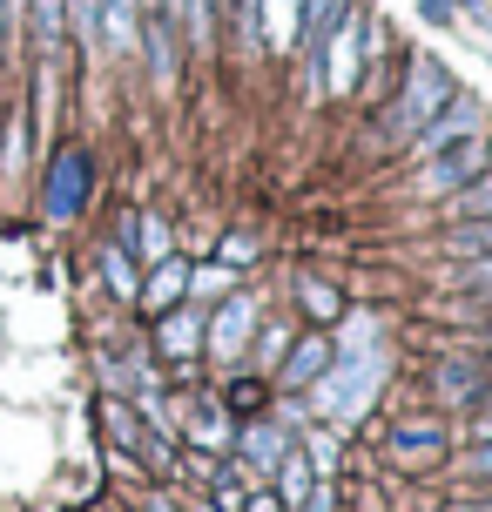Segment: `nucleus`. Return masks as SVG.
Here are the masks:
<instances>
[{
  "label": "nucleus",
  "instance_id": "5",
  "mask_svg": "<svg viewBox=\"0 0 492 512\" xmlns=\"http://www.w3.org/2000/svg\"><path fill=\"white\" fill-rule=\"evenodd\" d=\"M486 128V115H479V102H466V95H452V102L432 115V122L418 128L412 142H418V155H439V149H452V142H466V135H479Z\"/></svg>",
  "mask_w": 492,
  "mask_h": 512
},
{
  "label": "nucleus",
  "instance_id": "9",
  "mask_svg": "<svg viewBox=\"0 0 492 512\" xmlns=\"http://www.w3.org/2000/svg\"><path fill=\"white\" fill-rule=\"evenodd\" d=\"M304 499H311V459H304V452H297V445H290L284 459H277V506H304Z\"/></svg>",
  "mask_w": 492,
  "mask_h": 512
},
{
  "label": "nucleus",
  "instance_id": "1",
  "mask_svg": "<svg viewBox=\"0 0 492 512\" xmlns=\"http://www.w3.org/2000/svg\"><path fill=\"white\" fill-rule=\"evenodd\" d=\"M385 364H391V358L378 351V344H371V351H344V364H331V378L317 384V411L351 425V418L371 405V391L385 384Z\"/></svg>",
  "mask_w": 492,
  "mask_h": 512
},
{
  "label": "nucleus",
  "instance_id": "8",
  "mask_svg": "<svg viewBox=\"0 0 492 512\" xmlns=\"http://www.w3.org/2000/svg\"><path fill=\"white\" fill-rule=\"evenodd\" d=\"M243 337H250V304L236 297V304H223V310H216V324H209V358H236Z\"/></svg>",
  "mask_w": 492,
  "mask_h": 512
},
{
  "label": "nucleus",
  "instance_id": "16",
  "mask_svg": "<svg viewBox=\"0 0 492 512\" xmlns=\"http://www.w3.org/2000/svg\"><path fill=\"white\" fill-rule=\"evenodd\" d=\"M135 236H142V256H149V263H169V256H176V243H169V223H162V216H142V223H135Z\"/></svg>",
  "mask_w": 492,
  "mask_h": 512
},
{
  "label": "nucleus",
  "instance_id": "13",
  "mask_svg": "<svg viewBox=\"0 0 492 512\" xmlns=\"http://www.w3.org/2000/svg\"><path fill=\"white\" fill-rule=\"evenodd\" d=\"M182 290H189V270H182L176 256H169V263H156V283L142 290V304H149V310H176Z\"/></svg>",
  "mask_w": 492,
  "mask_h": 512
},
{
  "label": "nucleus",
  "instance_id": "21",
  "mask_svg": "<svg viewBox=\"0 0 492 512\" xmlns=\"http://www.w3.org/2000/svg\"><path fill=\"white\" fill-rule=\"evenodd\" d=\"M68 21H75V34H95V0H68Z\"/></svg>",
  "mask_w": 492,
  "mask_h": 512
},
{
  "label": "nucleus",
  "instance_id": "14",
  "mask_svg": "<svg viewBox=\"0 0 492 512\" xmlns=\"http://www.w3.org/2000/svg\"><path fill=\"white\" fill-rule=\"evenodd\" d=\"M445 250L452 256H492V216H466L459 230H445Z\"/></svg>",
  "mask_w": 492,
  "mask_h": 512
},
{
  "label": "nucleus",
  "instance_id": "15",
  "mask_svg": "<svg viewBox=\"0 0 492 512\" xmlns=\"http://www.w3.org/2000/svg\"><path fill=\"white\" fill-rule=\"evenodd\" d=\"M243 452H250V459H263V465H277L290 452V438L277 432V425H250V432H243Z\"/></svg>",
  "mask_w": 492,
  "mask_h": 512
},
{
  "label": "nucleus",
  "instance_id": "25",
  "mask_svg": "<svg viewBox=\"0 0 492 512\" xmlns=\"http://www.w3.org/2000/svg\"><path fill=\"white\" fill-rule=\"evenodd\" d=\"M149 512H176V506H149Z\"/></svg>",
  "mask_w": 492,
  "mask_h": 512
},
{
  "label": "nucleus",
  "instance_id": "17",
  "mask_svg": "<svg viewBox=\"0 0 492 512\" xmlns=\"http://www.w3.org/2000/svg\"><path fill=\"white\" fill-rule=\"evenodd\" d=\"M297 41V0H270V48Z\"/></svg>",
  "mask_w": 492,
  "mask_h": 512
},
{
  "label": "nucleus",
  "instance_id": "4",
  "mask_svg": "<svg viewBox=\"0 0 492 512\" xmlns=\"http://www.w3.org/2000/svg\"><path fill=\"white\" fill-rule=\"evenodd\" d=\"M358 41H364V27L351 21V14H337L331 34L317 41V48H324V95H337V102L358 88Z\"/></svg>",
  "mask_w": 492,
  "mask_h": 512
},
{
  "label": "nucleus",
  "instance_id": "24",
  "mask_svg": "<svg viewBox=\"0 0 492 512\" xmlns=\"http://www.w3.org/2000/svg\"><path fill=\"white\" fill-rule=\"evenodd\" d=\"M243 512H284V506H277V499H250Z\"/></svg>",
  "mask_w": 492,
  "mask_h": 512
},
{
  "label": "nucleus",
  "instance_id": "20",
  "mask_svg": "<svg viewBox=\"0 0 492 512\" xmlns=\"http://www.w3.org/2000/svg\"><path fill=\"white\" fill-rule=\"evenodd\" d=\"M108 283H115V297H142V283H135V270H129L122 250H108Z\"/></svg>",
  "mask_w": 492,
  "mask_h": 512
},
{
  "label": "nucleus",
  "instance_id": "19",
  "mask_svg": "<svg viewBox=\"0 0 492 512\" xmlns=\"http://www.w3.org/2000/svg\"><path fill=\"white\" fill-rule=\"evenodd\" d=\"M459 209H466V216H492V169H486V176H472L466 189H459Z\"/></svg>",
  "mask_w": 492,
  "mask_h": 512
},
{
  "label": "nucleus",
  "instance_id": "23",
  "mask_svg": "<svg viewBox=\"0 0 492 512\" xmlns=\"http://www.w3.org/2000/svg\"><path fill=\"white\" fill-rule=\"evenodd\" d=\"M14 21H21V0H0V34H7Z\"/></svg>",
  "mask_w": 492,
  "mask_h": 512
},
{
  "label": "nucleus",
  "instance_id": "18",
  "mask_svg": "<svg viewBox=\"0 0 492 512\" xmlns=\"http://www.w3.org/2000/svg\"><path fill=\"white\" fill-rule=\"evenodd\" d=\"M61 7H68V0H34V34H41V48H54V41H61Z\"/></svg>",
  "mask_w": 492,
  "mask_h": 512
},
{
  "label": "nucleus",
  "instance_id": "11",
  "mask_svg": "<svg viewBox=\"0 0 492 512\" xmlns=\"http://www.w3.org/2000/svg\"><path fill=\"white\" fill-rule=\"evenodd\" d=\"M196 344H203L196 310H162V358H189Z\"/></svg>",
  "mask_w": 492,
  "mask_h": 512
},
{
  "label": "nucleus",
  "instance_id": "22",
  "mask_svg": "<svg viewBox=\"0 0 492 512\" xmlns=\"http://www.w3.org/2000/svg\"><path fill=\"white\" fill-rule=\"evenodd\" d=\"M459 290H492V256L479 263V270H466V277H459Z\"/></svg>",
  "mask_w": 492,
  "mask_h": 512
},
{
  "label": "nucleus",
  "instance_id": "3",
  "mask_svg": "<svg viewBox=\"0 0 492 512\" xmlns=\"http://www.w3.org/2000/svg\"><path fill=\"white\" fill-rule=\"evenodd\" d=\"M492 169V135H466V142H452V149L425 155V169H418V196H452V189H466L472 176H486Z\"/></svg>",
  "mask_w": 492,
  "mask_h": 512
},
{
  "label": "nucleus",
  "instance_id": "6",
  "mask_svg": "<svg viewBox=\"0 0 492 512\" xmlns=\"http://www.w3.org/2000/svg\"><path fill=\"white\" fill-rule=\"evenodd\" d=\"M95 34H102V48L129 54L142 41V0H95Z\"/></svg>",
  "mask_w": 492,
  "mask_h": 512
},
{
  "label": "nucleus",
  "instance_id": "10",
  "mask_svg": "<svg viewBox=\"0 0 492 512\" xmlns=\"http://www.w3.org/2000/svg\"><path fill=\"white\" fill-rule=\"evenodd\" d=\"M324 371H331V337H304L284 358V384H311V378H324Z\"/></svg>",
  "mask_w": 492,
  "mask_h": 512
},
{
  "label": "nucleus",
  "instance_id": "7",
  "mask_svg": "<svg viewBox=\"0 0 492 512\" xmlns=\"http://www.w3.org/2000/svg\"><path fill=\"white\" fill-rule=\"evenodd\" d=\"M81 196H88V155H61L54 162V182H48V216H75Z\"/></svg>",
  "mask_w": 492,
  "mask_h": 512
},
{
  "label": "nucleus",
  "instance_id": "2",
  "mask_svg": "<svg viewBox=\"0 0 492 512\" xmlns=\"http://www.w3.org/2000/svg\"><path fill=\"white\" fill-rule=\"evenodd\" d=\"M452 95H459V88H452V75H445L439 61H432V54H412V81H405V95L385 108V128L398 135V142H412V135L432 122Z\"/></svg>",
  "mask_w": 492,
  "mask_h": 512
},
{
  "label": "nucleus",
  "instance_id": "12",
  "mask_svg": "<svg viewBox=\"0 0 492 512\" xmlns=\"http://www.w3.org/2000/svg\"><path fill=\"white\" fill-rule=\"evenodd\" d=\"M439 391H445V398H466V405H479L486 371H479V364H466V358H452V364H439Z\"/></svg>",
  "mask_w": 492,
  "mask_h": 512
}]
</instances>
